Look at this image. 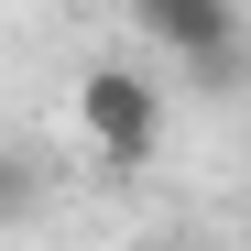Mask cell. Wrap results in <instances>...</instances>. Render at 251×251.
I'll use <instances>...</instances> for the list:
<instances>
[{
    "instance_id": "1",
    "label": "cell",
    "mask_w": 251,
    "mask_h": 251,
    "mask_svg": "<svg viewBox=\"0 0 251 251\" xmlns=\"http://www.w3.org/2000/svg\"><path fill=\"white\" fill-rule=\"evenodd\" d=\"M131 33L186 66L197 99H240L251 88V22H240V0H131Z\"/></svg>"
},
{
    "instance_id": "2",
    "label": "cell",
    "mask_w": 251,
    "mask_h": 251,
    "mask_svg": "<svg viewBox=\"0 0 251 251\" xmlns=\"http://www.w3.org/2000/svg\"><path fill=\"white\" fill-rule=\"evenodd\" d=\"M76 142H88L109 175H142L164 153V88L142 66H76Z\"/></svg>"
},
{
    "instance_id": "4",
    "label": "cell",
    "mask_w": 251,
    "mask_h": 251,
    "mask_svg": "<svg viewBox=\"0 0 251 251\" xmlns=\"http://www.w3.org/2000/svg\"><path fill=\"white\" fill-rule=\"evenodd\" d=\"M153 251H207V240H153Z\"/></svg>"
},
{
    "instance_id": "3",
    "label": "cell",
    "mask_w": 251,
    "mask_h": 251,
    "mask_svg": "<svg viewBox=\"0 0 251 251\" xmlns=\"http://www.w3.org/2000/svg\"><path fill=\"white\" fill-rule=\"evenodd\" d=\"M33 207H44V164H33L22 142H0V229H22Z\"/></svg>"
}]
</instances>
